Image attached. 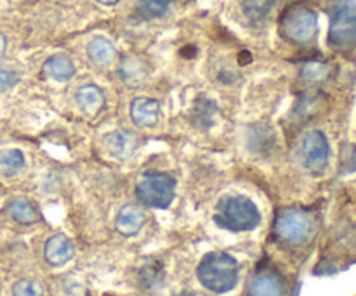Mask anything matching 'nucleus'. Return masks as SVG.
I'll list each match as a JSON object with an SVG mask.
<instances>
[{"mask_svg": "<svg viewBox=\"0 0 356 296\" xmlns=\"http://www.w3.org/2000/svg\"><path fill=\"white\" fill-rule=\"evenodd\" d=\"M238 262L232 255L222 252L205 255L197 269V276L202 286L218 295L232 291L238 283Z\"/></svg>", "mask_w": 356, "mask_h": 296, "instance_id": "obj_1", "label": "nucleus"}, {"mask_svg": "<svg viewBox=\"0 0 356 296\" xmlns=\"http://www.w3.org/2000/svg\"><path fill=\"white\" fill-rule=\"evenodd\" d=\"M214 220L219 227L232 232H247L261 224V211L250 198L229 194L218 203Z\"/></svg>", "mask_w": 356, "mask_h": 296, "instance_id": "obj_2", "label": "nucleus"}, {"mask_svg": "<svg viewBox=\"0 0 356 296\" xmlns=\"http://www.w3.org/2000/svg\"><path fill=\"white\" fill-rule=\"evenodd\" d=\"M280 33L287 42L308 45L318 35V14L306 3H292L280 16Z\"/></svg>", "mask_w": 356, "mask_h": 296, "instance_id": "obj_3", "label": "nucleus"}, {"mask_svg": "<svg viewBox=\"0 0 356 296\" xmlns=\"http://www.w3.org/2000/svg\"><path fill=\"white\" fill-rule=\"evenodd\" d=\"M329 45L336 51L356 49V2L334 0L329 6Z\"/></svg>", "mask_w": 356, "mask_h": 296, "instance_id": "obj_4", "label": "nucleus"}, {"mask_svg": "<svg viewBox=\"0 0 356 296\" xmlns=\"http://www.w3.org/2000/svg\"><path fill=\"white\" fill-rule=\"evenodd\" d=\"M275 236L289 246H299L309 241L315 232V218L301 208H285L275 218Z\"/></svg>", "mask_w": 356, "mask_h": 296, "instance_id": "obj_5", "label": "nucleus"}, {"mask_svg": "<svg viewBox=\"0 0 356 296\" xmlns=\"http://www.w3.org/2000/svg\"><path fill=\"white\" fill-rule=\"evenodd\" d=\"M176 194V179L165 172H146L136 186V196L148 208H169Z\"/></svg>", "mask_w": 356, "mask_h": 296, "instance_id": "obj_6", "label": "nucleus"}, {"mask_svg": "<svg viewBox=\"0 0 356 296\" xmlns=\"http://www.w3.org/2000/svg\"><path fill=\"white\" fill-rule=\"evenodd\" d=\"M301 159L306 170L312 173H322L330 159V144L325 134L320 130H312L302 137Z\"/></svg>", "mask_w": 356, "mask_h": 296, "instance_id": "obj_7", "label": "nucleus"}, {"mask_svg": "<svg viewBox=\"0 0 356 296\" xmlns=\"http://www.w3.org/2000/svg\"><path fill=\"white\" fill-rule=\"evenodd\" d=\"M104 148L111 158L125 162L134 155L138 148V137L129 130H113L104 135Z\"/></svg>", "mask_w": 356, "mask_h": 296, "instance_id": "obj_8", "label": "nucleus"}, {"mask_svg": "<svg viewBox=\"0 0 356 296\" xmlns=\"http://www.w3.org/2000/svg\"><path fill=\"white\" fill-rule=\"evenodd\" d=\"M249 296H285L284 277L275 270H261L250 279Z\"/></svg>", "mask_w": 356, "mask_h": 296, "instance_id": "obj_9", "label": "nucleus"}, {"mask_svg": "<svg viewBox=\"0 0 356 296\" xmlns=\"http://www.w3.org/2000/svg\"><path fill=\"white\" fill-rule=\"evenodd\" d=\"M131 118L136 127L152 128L160 120V104L152 97H138L131 104Z\"/></svg>", "mask_w": 356, "mask_h": 296, "instance_id": "obj_10", "label": "nucleus"}, {"mask_svg": "<svg viewBox=\"0 0 356 296\" xmlns=\"http://www.w3.org/2000/svg\"><path fill=\"white\" fill-rule=\"evenodd\" d=\"M146 217L143 208L136 207V204H125L124 208H120V211L117 214L115 218V229H117L118 234H122L124 238H132V236L139 234V231L145 225Z\"/></svg>", "mask_w": 356, "mask_h": 296, "instance_id": "obj_11", "label": "nucleus"}, {"mask_svg": "<svg viewBox=\"0 0 356 296\" xmlns=\"http://www.w3.org/2000/svg\"><path fill=\"white\" fill-rule=\"evenodd\" d=\"M44 255L47 263H51L52 267H63L73 259L75 255V248H73V243L68 236L65 234H56L45 243Z\"/></svg>", "mask_w": 356, "mask_h": 296, "instance_id": "obj_12", "label": "nucleus"}, {"mask_svg": "<svg viewBox=\"0 0 356 296\" xmlns=\"http://www.w3.org/2000/svg\"><path fill=\"white\" fill-rule=\"evenodd\" d=\"M149 75V64L139 55H125L118 66V76L127 85H139Z\"/></svg>", "mask_w": 356, "mask_h": 296, "instance_id": "obj_13", "label": "nucleus"}, {"mask_svg": "<svg viewBox=\"0 0 356 296\" xmlns=\"http://www.w3.org/2000/svg\"><path fill=\"white\" fill-rule=\"evenodd\" d=\"M42 71H44V75L47 76V78L54 80V82H59V83H65V82H70V80L75 76L76 69H75V64H73V61L68 58V55L54 54L44 62Z\"/></svg>", "mask_w": 356, "mask_h": 296, "instance_id": "obj_14", "label": "nucleus"}, {"mask_svg": "<svg viewBox=\"0 0 356 296\" xmlns=\"http://www.w3.org/2000/svg\"><path fill=\"white\" fill-rule=\"evenodd\" d=\"M75 101L83 114H87V116H96L104 107V101L106 99H104V92L99 87L94 85V83H89V85H83L76 90Z\"/></svg>", "mask_w": 356, "mask_h": 296, "instance_id": "obj_15", "label": "nucleus"}, {"mask_svg": "<svg viewBox=\"0 0 356 296\" xmlns=\"http://www.w3.org/2000/svg\"><path fill=\"white\" fill-rule=\"evenodd\" d=\"M87 55L97 66H110L117 59V49L106 37H94L87 45Z\"/></svg>", "mask_w": 356, "mask_h": 296, "instance_id": "obj_16", "label": "nucleus"}, {"mask_svg": "<svg viewBox=\"0 0 356 296\" xmlns=\"http://www.w3.org/2000/svg\"><path fill=\"white\" fill-rule=\"evenodd\" d=\"M7 211H9L13 220L23 225L37 224L38 218H40L35 204L30 200H26V198H14L9 203V207H7Z\"/></svg>", "mask_w": 356, "mask_h": 296, "instance_id": "obj_17", "label": "nucleus"}, {"mask_svg": "<svg viewBox=\"0 0 356 296\" xmlns=\"http://www.w3.org/2000/svg\"><path fill=\"white\" fill-rule=\"evenodd\" d=\"M218 114V106L214 101L205 99V97H198L191 110V121L200 128H209L216 120Z\"/></svg>", "mask_w": 356, "mask_h": 296, "instance_id": "obj_18", "label": "nucleus"}, {"mask_svg": "<svg viewBox=\"0 0 356 296\" xmlns=\"http://www.w3.org/2000/svg\"><path fill=\"white\" fill-rule=\"evenodd\" d=\"M138 279L143 288H146V290H155V288H159L160 284L163 283V279H165V270H163V265L160 262L149 260V262H146L145 265L139 269Z\"/></svg>", "mask_w": 356, "mask_h": 296, "instance_id": "obj_19", "label": "nucleus"}, {"mask_svg": "<svg viewBox=\"0 0 356 296\" xmlns=\"http://www.w3.org/2000/svg\"><path fill=\"white\" fill-rule=\"evenodd\" d=\"M24 155L19 149H3L0 151V173L3 177H14L24 168Z\"/></svg>", "mask_w": 356, "mask_h": 296, "instance_id": "obj_20", "label": "nucleus"}, {"mask_svg": "<svg viewBox=\"0 0 356 296\" xmlns=\"http://www.w3.org/2000/svg\"><path fill=\"white\" fill-rule=\"evenodd\" d=\"M243 14L252 24H261L268 19L273 9V0H245L242 6Z\"/></svg>", "mask_w": 356, "mask_h": 296, "instance_id": "obj_21", "label": "nucleus"}, {"mask_svg": "<svg viewBox=\"0 0 356 296\" xmlns=\"http://www.w3.org/2000/svg\"><path fill=\"white\" fill-rule=\"evenodd\" d=\"M172 0H138V10L148 19H156L167 14Z\"/></svg>", "mask_w": 356, "mask_h": 296, "instance_id": "obj_22", "label": "nucleus"}, {"mask_svg": "<svg viewBox=\"0 0 356 296\" xmlns=\"http://www.w3.org/2000/svg\"><path fill=\"white\" fill-rule=\"evenodd\" d=\"M329 73V66L322 61H308L301 69V76L308 83H318Z\"/></svg>", "mask_w": 356, "mask_h": 296, "instance_id": "obj_23", "label": "nucleus"}, {"mask_svg": "<svg viewBox=\"0 0 356 296\" xmlns=\"http://www.w3.org/2000/svg\"><path fill=\"white\" fill-rule=\"evenodd\" d=\"M13 296H45V290L37 279H21L14 284Z\"/></svg>", "mask_w": 356, "mask_h": 296, "instance_id": "obj_24", "label": "nucleus"}, {"mask_svg": "<svg viewBox=\"0 0 356 296\" xmlns=\"http://www.w3.org/2000/svg\"><path fill=\"white\" fill-rule=\"evenodd\" d=\"M17 82H19V75H17L16 69L0 64V92H7L13 87H16Z\"/></svg>", "mask_w": 356, "mask_h": 296, "instance_id": "obj_25", "label": "nucleus"}, {"mask_svg": "<svg viewBox=\"0 0 356 296\" xmlns=\"http://www.w3.org/2000/svg\"><path fill=\"white\" fill-rule=\"evenodd\" d=\"M6 49H7V38H6V35L0 33V58L6 54Z\"/></svg>", "mask_w": 356, "mask_h": 296, "instance_id": "obj_26", "label": "nucleus"}, {"mask_svg": "<svg viewBox=\"0 0 356 296\" xmlns=\"http://www.w3.org/2000/svg\"><path fill=\"white\" fill-rule=\"evenodd\" d=\"M99 3H103V6H115V3H118L120 0H97Z\"/></svg>", "mask_w": 356, "mask_h": 296, "instance_id": "obj_27", "label": "nucleus"}, {"mask_svg": "<svg viewBox=\"0 0 356 296\" xmlns=\"http://www.w3.org/2000/svg\"><path fill=\"white\" fill-rule=\"evenodd\" d=\"M172 296H197L195 293H190V291H181V293L172 295Z\"/></svg>", "mask_w": 356, "mask_h": 296, "instance_id": "obj_28", "label": "nucleus"}]
</instances>
